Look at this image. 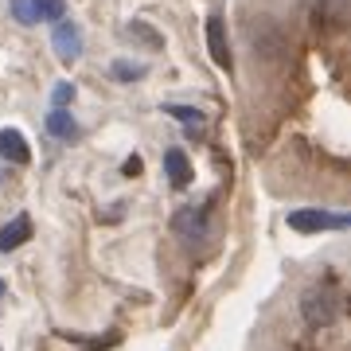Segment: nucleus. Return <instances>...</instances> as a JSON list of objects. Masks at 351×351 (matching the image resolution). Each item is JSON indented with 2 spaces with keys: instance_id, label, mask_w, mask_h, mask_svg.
<instances>
[{
  "instance_id": "f257e3e1",
  "label": "nucleus",
  "mask_w": 351,
  "mask_h": 351,
  "mask_svg": "<svg viewBox=\"0 0 351 351\" xmlns=\"http://www.w3.org/2000/svg\"><path fill=\"white\" fill-rule=\"evenodd\" d=\"M301 316L313 328L336 324V320H339V297H336V289H328V285L308 289V293L301 297Z\"/></svg>"
},
{
  "instance_id": "f03ea898",
  "label": "nucleus",
  "mask_w": 351,
  "mask_h": 351,
  "mask_svg": "<svg viewBox=\"0 0 351 351\" xmlns=\"http://www.w3.org/2000/svg\"><path fill=\"white\" fill-rule=\"evenodd\" d=\"M207 211L203 207H180V211L172 215V230L176 239H184L188 246H199V242H207Z\"/></svg>"
},
{
  "instance_id": "7ed1b4c3",
  "label": "nucleus",
  "mask_w": 351,
  "mask_h": 351,
  "mask_svg": "<svg viewBox=\"0 0 351 351\" xmlns=\"http://www.w3.org/2000/svg\"><path fill=\"white\" fill-rule=\"evenodd\" d=\"M51 47H55V55H59V63L71 66L78 55H82V27H78L75 20H59L55 32H51Z\"/></svg>"
},
{
  "instance_id": "20e7f679",
  "label": "nucleus",
  "mask_w": 351,
  "mask_h": 351,
  "mask_svg": "<svg viewBox=\"0 0 351 351\" xmlns=\"http://www.w3.org/2000/svg\"><path fill=\"white\" fill-rule=\"evenodd\" d=\"M289 226L301 230V234H316V230H343L348 215H332V211H293Z\"/></svg>"
},
{
  "instance_id": "39448f33",
  "label": "nucleus",
  "mask_w": 351,
  "mask_h": 351,
  "mask_svg": "<svg viewBox=\"0 0 351 351\" xmlns=\"http://www.w3.org/2000/svg\"><path fill=\"white\" fill-rule=\"evenodd\" d=\"M207 51H211V59L223 66V71H230V43H226L223 16H211V20H207Z\"/></svg>"
},
{
  "instance_id": "423d86ee",
  "label": "nucleus",
  "mask_w": 351,
  "mask_h": 351,
  "mask_svg": "<svg viewBox=\"0 0 351 351\" xmlns=\"http://www.w3.org/2000/svg\"><path fill=\"white\" fill-rule=\"evenodd\" d=\"M0 156L8 164H27L32 160V149H27V141L20 129H0Z\"/></svg>"
},
{
  "instance_id": "0eeeda50",
  "label": "nucleus",
  "mask_w": 351,
  "mask_h": 351,
  "mask_svg": "<svg viewBox=\"0 0 351 351\" xmlns=\"http://www.w3.org/2000/svg\"><path fill=\"white\" fill-rule=\"evenodd\" d=\"M164 172H168V184H172V188H188L191 184V164H188V156H184V149L164 152Z\"/></svg>"
},
{
  "instance_id": "6e6552de",
  "label": "nucleus",
  "mask_w": 351,
  "mask_h": 351,
  "mask_svg": "<svg viewBox=\"0 0 351 351\" xmlns=\"http://www.w3.org/2000/svg\"><path fill=\"white\" fill-rule=\"evenodd\" d=\"M27 239H32V219L27 215H16L8 226H0V250L4 254L16 250V246H24Z\"/></svg>"
},
{
  "instance_id": "1a4fd4ad",
  "label": "nucleus",
  "mask_w": 351,
  "mask_h": 351,
  "mask_svg": "<svg viewBox=\"0 0 351 351\" xmlns=\"http://www.w3.org/2000/svg\"><path fill=\"white\" fill-rule=\"evenodd\" d=\"M43 125H47V133L55 141H75L78 137V121L71 117V110H51Z\"/></svg>"
},
{
  "instance_id": "9d476101",
  "label": "nucleus",
  "mask_w": 351,
  "mask_h": 351,
  "mask_svg": "<svg viewBox=\"0 0 351 351\" xmlns=\"http://www.w3.org/2000/svg\"><path fill=\"white\" fill-rule=\"evenodd\" d=\"M125 36H129V39H141L149 51H160V47H164L160 32H156V27H149L145 20H133V24H125Z\"/></svg>"
},
{
  "instance_id": "9b49d317",
  "label": "nucleus",
  "mask_w": 351,
  "mask_h": 351,
  "mask_svg": "<svg viewBox=\"0 0 351 351\" xmlns=\"http://www.w3.org/2000/svg\"><path fill=\"white\" fill-rule=\"evenodd\" d=\"M27 4H32V16H36V20H55V24L66 20V4L63 0H27Z\"/></svg>"
},
{
  "instance_id": "f8f14e48",
  "label": "nucleus",
  "mask_w": 351,
  "mask_h": 351,
  "mask_svg": "<svg viewBox=\"0 0 351 351\" xmlns=\"http://www.w3.org/2000/svg\"><path fill=\"white\" fill-rule=\"evenodd\" d=\"M164 113H172V117H180L184 125H191V137H195V129H203V113L191 110V106H164Z\"/></svg>"
},
{
  "instance_id": "ddd939ff",
  "label": "nucleus",
  "mask_w": 351,
  "mask_h": 351,
  "mask_svg": "<svg viewBox=\"0 0 351 351\" xmlns=\"http://www.w3.org/2000/svg\"><path fill=\"white\" fill-rule=\"evenodd\" d=\"M113 78H117V82H137V78H145V66L129 63V59H117V63H113Z\"/></svg>"
},
{
  "instance_id": "4468645a",
  "label": "nucleus",
  "mask_w": 351,
  "mask_h": 351,
  "mask_svg": "<svg viewBox=\"0 0 351 351\" xmlns=\"http://www.w3.org/2000/svg\"><path fill=\"white\" fill-rule=\"evenodd\" d=\"M63 339H75V343H82V348L90 351H101V348H110V343H117V336H71V332H63Z\"/></svg>"
},
{
  "instance_id": "2eb2a0df",
  "label": "nucleus",
  "mask_w": 351,
  "mask_h": 351,
  "mask_svg": "<svg viewBox=\"0 0 351 351\" xmlns=\"http://www.w3.org/2000/svg\"><path fill=\"white\" fill-rule=\"evenodd\" d=\"M51 101H55V110H66V101H75V82H59Z\"/></svg>"
},
{
  "instance_id": "dca6fc26",
  "label": "nucleus",
  "mask_w": 351,
  "mask_h": 351,
  "mask_svg": "<svg viewBox=\"0 0 351 351\" xmlns=\"http://www.w3.org/2000/svg\"><path fill=\"white\" fill-rule=\"evenodd\" d=\"M12 12H16L20 24H36V16H32V4H27V0H12Z\"/></svg>"
},
{
  "instance_id": "f3484780",
  "label": "nucleus",
  "mask_w": 351,
  "mask_h": 351,
  "mask_svg": "<svg viewBox=\"0 0 351 351\" xmlns=\"http://www.w3.org/2000/svg\"><path fill=\"white\" fill-rule=\"evenodd\" d=\"M121 172H125V176H141V156H129V160L121 164Z\"/></svg>"
},
{
  "instance_id": "a211bd4d",
  "label": "nucleus",
  "mask_w": 351,
  "mask_h": 351,
  "mask_svg": "<svg viewBox=\"0 0 351 351\" xmlns=\"http://www.w3.org/2000/svg\"><path fill=\"white\" fill-rule=\"evenodd\" d=\"M0 297H4V281H0Z\"/></svg>"
}]
</instances>
